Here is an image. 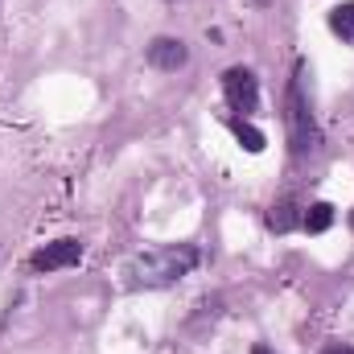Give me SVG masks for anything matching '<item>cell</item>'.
Listing matches in <instances>:
<instances>
[{
    "mask_svg": "<svg viewBox=\"0 0 354 354\" xmlns=\"http://www.w3.org/2000/svg\"><path fill=\"white\" fill-rule=\"evenodd\" d=\"M198 268V248L189 243H174V248H157V252H145L128 264V276L136 288H165L177 284L181 276H189Z\"/></svg>",
    "mask_w": 354,
    "mask_h": 354,
    "instance_id": "cell-1",
    "label": "cell"
},
{
    "mask_svg": "<svg viewBox=\"0 0 354 354\" xmlns=\"http://www.w3.org/2000/svg\"><path fill=\"white\" fill-rule=\"evenodd\" d=\"M301 79H305V66L297 71V79H292V87H288V103H284L288 140H292V153H297V157H305V153H313V149L322 145V136H317V124H313V111H309V99H305Z\"/></svg>",
    "mask_w": 354,
    "mask_h": 354,
    "instance_id": "cell-2",
    "label": "cell"
},
{
    "mask_svg": "<svg viewBox=\"0 0 354 354\" xmlns=\"http://www.w3.org/2000/svg\"><path fill=\"white\" fill-rule=\"evenodd\" d=\"M223 91H227V103H231L235 111H243V115L260 107V83H256V75L243 71V66H231V71L223 75Z\"/></svg>",
    "mask_w": 354,
    "mask_h": 354,
    "instance_id": "cell-3",
    "label": "cell"
},
{
    "mask_svg": "<svg viewBox=\"0 0 354 354\" xmlns=\"http://www.w3.org/2000/svg\"><path fill=\"white\" fill-rule=\"evenodd\" d=\"M83 260V243L79 239H58V243H46L37 256H33V268L37 272H58V268H71Z\"/></svg>",
    "mask_w": 354,
    "mask_h": 354,
    "instance_id": "cell-4",
    "label": "cell"
},
{
    "mask_svg": "<svg viewBox=\"0 0 354 354\" xmlns=\"http://www.w3.org/2000/svg\"><path fill=\"white\" fill-rule=\"evenodd\" d=\"M185 58H189V50H185V41H177V37H157V41L149 46V62H153L157 71H181Z\"/></svg>",
    "mask_w": 354,
    "mask_h": 354,
    "instance_id": "cell-5",
    "label": "cell"
},
{
    "mask_svg": "<svg viewBox=\"0 0 354 354\" xmlns=\"http://www.w3.org/2000/svg\"><path fill=\"white\" fill-rule=\"evenodd\" d=\"M301 227H305L309 235H322V231H330V227H334V206H330V202H313V206L301 214Z\"/></svg>",
    "mask_w": 354,
    "mask_h": 354,
    "instance_id": "cell-6",
    "label": "cell"
},
{
    "mask_svg": "<svg viewBox=\"0 0 354 354\" xmlns=\"http://www.w3.org/2000/svg\"><path fill=\"white\" fill-rule=\"evenodd\" d=\"M297 223H301V214H297V202H292V198H280V202L272 206V214H268V227H272V231H280V235H284V231H292Z\"/></svg>",
    "mask_w": 354,
    "mask_h": 354,
    "instance_id": "cell-7",
    "label": "cell"
},
{
    "mask_svg": "<svg viewBox=\"0 0 354 354\" xmlns=\"http://www.w3.org/2000/svg\"><path fill=\"white\" fill-rule=\"evenodd\" d=\"M330 29H334L342 41H354V0L338 4V8L330 12Z\"/></svg>",
    "mask_w": 354,
    "mask_h": 354,
    "instance_id": "cell-8",
    "label": "cell"
},
{
    "mask_svg": "<svg viewBox=\"0 0 354 354\" xmlns=\"http://www.w3.org/2000/svg\"><path fill=\"white\" fill-rule=\"evenodd\" d=\"M231 132H235V140H239L248 153H260V149H264V132H260V128H252L248 120H235V124H231Z\"/></svg>",
    "mask_w": 354,
    "mask_h": 354,
    "instance_id": "cell-9",
    "label": "cell"
},
{
    "mask_svg": "<svg viewBox=\"0 0 354 354\" xmlns=\"http://www.w3.org/2000/svg\"><path fill=\"white\" fill-rule=\"evenodd\" d=\"M326 354H354V351H351V346H330Z\"/></svg>",
    "mask_w": 354,
    "mask_h": 354,
    "instance_id": "cell-10",
    "label": "cell"
},
{
    "mask_svg": "<svg viewBox=\"0 0 354 354\" xmlns=\"http://www.w3.org/2000/svg\"><path fill=\"white\" fill-rule=\"evenodd\" d=\"M252 354H272V351H268V346H252Z\"/></svg>",
    "mask_w": 354,
    "mask_h": 354,
    "instance_id": "cell-11",
    "label": "cell"
},
{
    "mask_svg": "<svg viewBox=\"0 0 354 354\" xmlns=\"http://www.w3.org/2000/svg\"><path fill=\"white\" fill-rule=\"evenodd\" d=\"M351 227H354V210H351Z\"/></svg>",
    "mask_w": 354,
    "mask_h": 354,
    "instance_id": "cell-12",
    "label": "cell"
}]
</instances>
